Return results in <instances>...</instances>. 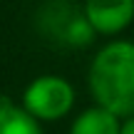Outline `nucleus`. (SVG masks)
Instances as JSON below:
<instances>
[{"mask_svg":"<svg viewBox=\"0 0 134 134\" xmlns=\"http://www.w3.org/2000/svg\"><path fill=\"white\" fill-rule=\"evenodd\" d=\"M0 134H42L40 124L25 107H15L10 99H0Z\"/></svg>","mask_w":134,"mask_h":134,"instance_id":"obj_6","label":"nucleus"},{"mask_svg":"<svg viewBox=\"0 0 134 134\" xmlns=\"http://www.w3.org/2000/svg\"><path fill=\"white\" fill-rule=\"evenodd\" d=\"M122 134H134V117H129L127 122H122Z\"/></svg>","mask_w":134,"mask_h":134,"instance_id":"obj_7","label":"nucleus"},{"mask_svg":"<svg viewBox=\"0 0 134 134\" xmlns=\"http://www.w3.org/2000/svg\"><path fill=\"white\" fill-rule=\"evenodd\" d=\"M75 104V90L57 75H42L27 85L23 94V107L35 119H62Z\"/></svg>","mask_w":134,"mask_h":134,"instance_id":"obj_2","label":"nucleus"},{"mask_svg":"<svg viewBox=\"0 0 134 134\" xmlns=\"http://www.w3.org/2000/svg\"><path fill=\"white\" fill-rule=\"evenodd\" d=\"M85 15L94 32L114 35L134 20V0H85Z\"/></svg>","mask_w":134,"mask_h":134,"instance_id":"obj_3","label":"nucleus"},{"mask_svg":"<svg viewBox=\"0 0 134 134\" xmlns=\"http://www.w3.org/2000/svg\"><path fill=\"white\" fill-rule=\"evenodd\" d=\"M50 32L52 37L67 45H85L92 40L94 30L85 13H77L75 8L67 10L62 3H52L50 5Z\"/></svg>","mask_w":134,"mask_h":134,"instance_id":"obj_4","label":"nucleus"},{"mask_svg":"<svg viewBox=\"0 0 134 134\" xmlns=\"http://www.w3.org/2000/svg\"><path fill=\"white\" fill-rule=\"evenodd\" d=\"M87 82L97 107L117 117H134V42L117 40L102 47L90 65Z\"/></svg>","mask_w":134,"mask_h":134,"instance_id":"obj_1","label":"nucleus"},{"mask_svg":"<svg viewBox=\"0 0 134 134\" xmlns=\"http://www.w3.org/2000/svg\"><path fill=\"white\" fill-rule=\"evenodd\" d=\"M70 134H122V122L102 107H90L72 122Z\"/></svg>","mask_w":134,"mask_h":134,"instance_id":"obj_5","label":"nucleus"}]
</instances>
